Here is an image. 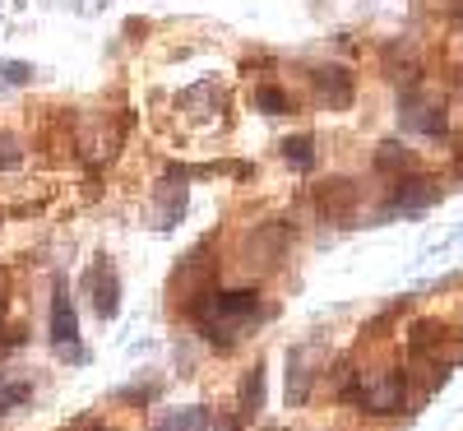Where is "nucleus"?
I'll list each match as a JSON object with an SVG mask.
<instances>
[{"label":"nucleus","instance_id":"1","mask_svg":"<svg viewBox=\"0 0 463 431\" xmlns=\"http://www.w3.org/2000/svg\"><path fill=\"white\" fill-rule=\"evenodd\" d=\"M347 399H357L366 413H399L403 408V371H384L375 380H362L347 389Z\"/></svg>","mask_w":463,"mask_h":431},{"label":"nucleus","instance_id":"2","mask_svg":"<svg viewBox=\"0 0 463 431\" xmlns=\"http://www.w3.org/2000/svg\"><path fill=\"white\" fill-rule=\"evenodd\" d=\"M89 283H93V311H98V321H116V316H121V279H116V269L107 260L93 264Z\"/></svg>","mask_w":463,"mask_h":431},{"label":"nucleus","instance_id":"3","mask_svg":"<svg viewBox=\"0 0 463 431\" xmlns=\"http://www.w3.org/2000/svg\"><path fill=\"white\" fill-rule=\"evenodd\" d=\"M436 200H440V186L431 177H412V181H399L390 209H399V214H427Z\"/></svg>","mask_w":463,"mask_h":431},{"label":"nucleus","instance_id":"4","mask_svg":"<svg viewBox=\"0 0 463 431\" xmlns=\"http://www.w3.org/2000/svg\"><path fill=\"white\" fill-rule=\"evenodd\" d=\"M52 343L56 348L80 343V316H74V302H70L65 283H56V297H52Z\"/></svg>","mask_w":463,"mask_h":431},{"label":"nucleus","instance_id":"5","mask_svg":"<svg viewBox=\"0 0 463 431\" xmlns=\"http://www.w3.org/2000/svg\"><path fill=\"white\" fill-rule=\"evenodd\" d=\"M255 306H260V292H255V288L218 292V297H213V321H204V325H222V321H246V316H255Z\"/></svg>","mask_w":463,"mask_h":431},{"label":"nucleus","instance_id":"6","mask_svg":"<svg viewBox=\"0 0 463 431\" xmlns=\"http://www.w3.org/2000/svg\"><path fill=\"white\" fill-rule=\"evenodd\" d=\"M316 93L325 98V107H347L353 102V74L338 70V65L316 70Z\"/></svg>","mask_w":463,"mask_h":431},{"label":"nucleus","instance_id":"7","mask_svg":"<svg viewBox=\"0 0 463 431\" xmlns=\"http://www.w3.org/2000/svg\"><path fill=\"white\" fill-rule=\"evenodd\" d=\"M311 395V371H306V348H288V404H306Z\"/></svg>","mask_w":463,"mask_h":431},{"label":"nucleus","instance_id":"8","mask_svg":"<svg viewBox=\"0 0 463 431\" xmlns=\"http://www.w3.org/2000/svg\"><path fill=\"white\" fill-rule=\"evenodd\" d=\"M209 426H213V417H209V408H204V404L176 408V413H167V417L158 422V431H209Z\"/></svg>","mask_w":463,"mask_h":431},{"label":"nucleus","instance_id":"9","mask_svg":"<svg viewBox=\"0 0 463 431\" xmlns=\"http://www.w3.org/2000/svg\"><path fill=\"white\" fill-rule=\"evenodd\" d=\"M260 408H264V367L255 362L250 376L241 380V417H255Z\"/></svg>","mask_w":463,"mask_h":431},{"label":"nucleus","instance_id":"10","mask_svg":"<svg viewBox=\"0 0 463 431\" xmlns=\"http://www.w3.org/2000/svg\"><path fill=\"white\" fill-rule=\"evenodd\" d=\"M283 163L297 168V172H311V168H316V144H311V135L288 139V144H283Z\"/></svg>","mask_w":463,"mask_h":431},{"label":"nucleus","instance_id":"11","mask_svg":"<svg viewBox=\"0 0 463 431\" xmlns=\"http://www.w3.org/2000/svg\"><path fill=\"white\" fill-rule=\"evenodd\" d=\"M255 107H260L264 116H283V111H288V93L274 89V84H264V89L255 93Z\"/></svg>","mask_w":463,"mask_h":431},{"label":"nucleus","instance_id":"12","mask_svg":"<svg viewBox=\"0 0 463 431\" xmlns=\"http://www.w3.org/2000/svg\"><path fill=\"white\" fill-rule=\"evenodd\" d=\"M28 399H33L28 385H0V417H5L14 404H28Z\"/></svg>","mask_w":463,"mask_h":431},{"label":"nucleus","instance_id":"13","mask_svg":"<svg viewBox=\"0 0 463 431\" xmlns=\"http://www.w3.org/2000/svg\"><path fill=\"white\" fill-rule=\"evenodd\" d=\"M19 163H24L19 139H14V135H0V172H10V168H19Z\"/></svg>","mask_w":463,"mask_h":431},{"label":"nucleus","instance_id":"14","mask_svg":"<svg viewBox=\"0 0 463 431\" xmlns=\"http://www.w3.org/2000/svg\"><path fill=\"white\" fill-rule=\"evenodd\" d=\"M0 74H5L10 84H33V65H24V61H0Z\"/></svg>","mask_w":463,"mask_h":431},{"label":"nucleus","instance_id":"15","mask_svg":"<svg viewBox=\"0 0 463 431\" xmlns=\"http://www.w3.org/2000/svg\"><path fill=\"white\" fill-rule=\"evenodd\" d=\"M394 163H399V168L412 163V158H408V148H403V144H384V148H380V168H394Z\"/></svg>","mask_w":463,"mask_h":431},{"label":"nucleus","instance_id":"16","mask_svg":"<svg viewBox=\"0 0 463 431\" xmlns=\"http://www.w3.org/2000/svg\"><path fill=\"white\" fill-rule=\"evenodd\" d=\"M0 325H5V297H0Z\"/></svg>","mask_w":463,"mask_h":431}]
</instances>
